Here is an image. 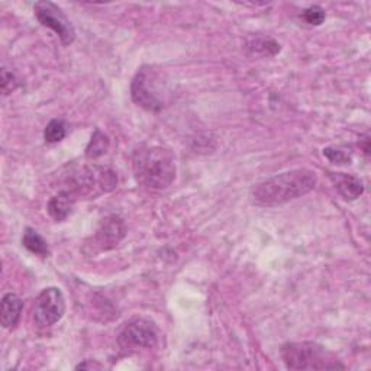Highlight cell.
Returning a JSON list of instances; mask_svg holds the SVG:
<instances>
[{
    "label": "cell",
    "mask_w": 371,
    "mask_h": 371,
    "mask_svg": "<svg viewBox=\"0 0 371 371\" xmlns=\"http://www.w3.org/2000/svg\"><path fill=\"white\" fill-rule=\"evenodd\" d=\"M317 183L316 172L310 168H293L270 177L251 190V202L263 208H275L308 194Z\"/></svg>",
    "instance_id": "obj_1"
},
{
    "label": "cell",
    "mask_w": 371,
    "mask_h": 371,
    "mask_svg": "<svg viewBox=\"0 0 371 371\" xmlns=\"http://www.w3.org/2000/svg\"><path fill=\"white\" fill-rule=\"evenodd\" d=\"M132 168L138 183L163 190L176 179V161L170 150L163 146H139L132 156Z\"/></svg>",
    "instance_id": "obj_2"
},
{
    "label": "cell",
    "mask_w": 371,
    "mask_h": 371,
    "mask_svg": "<svg viewBox=\"0 0 371 371\" xmlns=\"http://www.w3.org/2000/svg\"><path fill=\"white\" fill-rule=\"evenodd\" d=\"M282 358L289 370L313 371V370H344L341 360L316 342H287L282 347Z\"/></svg>",
    "instance_id": "obj_3"
},
{
    "label": "cell",
    "mask_w": 371,
    "mask_h": 371,
    "mask_svg": "<svg viewBox=\"0 0 371 371\" xmlns=\"http://www.w3.org/2000/svg\"><path fill=\"white\" fill-rule=\"evenodd\" d=\"M132 101L145 111L160 112L167 102V82L164 74L153 67H142L131 84Z\"/></svg>",
    "instance_id": "obj_4"
},
{
    "label": "cell",
    "mask_w": 371,
    "mask_h": 371,
    "mask_svg": "<svg viewBox=\"0 0 371 371\" xmlns=\"http://www.w3.org/2000/svg\"><path fill=\"white\" fill-rule=\"evenodd\" d=\"M158 341V331L151 319L135 317L119 334L118 344L122 350L154 348Z\"/></svg>",
    "instance_id": "obj_5"
},
{
    "label": "cell",
    "mask_w": 371,
    "mask_h": 371,
    "mask_svg": "<svg viewBox=\"0 0 371 371\" xmlns=\"http://www.w3.org/2000/svg\"><path fill=\"white\" fill-rule=\"evenodd\" d=\"M65 313V299L58 287L44 289L35 301L34 322L39 328H48L57 324Z\"/></svg>",
    "instance_id": "obj_6"
},
{
    "label": "cell",
    "mask_w": 371,
    "mask_h": 371,
    "mask_svg": "<svg viewBox=\"0 0 371 371\" xmlns=\"http://www.w3.org/2000/svg\"><path fill=\"white\" fill-rule=\"evenodd\" d=\"M37 19L44 25V27L53 30L64 45H70L76 39V31L68 18L64 15L61 8L56 4L42 0V2L35 4L34 6Z\"/></svg>",
    "instance_id": "obj_7"
},
{
    "label": "cell",
    "mask_w": 371,
    "mask_h": 371,
    "mask_svg": "<svg viewBox=\"0 0 371 371\" xmlns=\"http://www.w3.org/2000/svg\"><path fill=\"white\" fill-rule=\"evenodd\" d=\"M127 237V225L118 215H109L102 220L101 227L97 228L94 234V246H97L101 251L113 250L120 241Z\"/></svg>",
    "instance_id": "obj_8"
},
{
    "label": "cell",
    "mask_w": 371,
    "mask_h": 371,
    "mask_svg": "<svg viewBox=\"0 0 371 371\" xmlns=\"http://www.w3.org/2000/svg\"><path fill=\"white\" fill-rule=\"evenodd\" d=\"M329 179L332 180L335 189L345 201H356L364 193L363 182L353 175H345V172H329Z\"/></svg>",
    "instance_id": "obj_9"
},
{
    "label": "cell",
    "mask_w": 371,
    "mask_h": 371,
    "mask_svg": "<svg viewBox=\"0 0 371 371\" xmlns=\"http://www.w3.org/2000/svg\"><path fill=\"white\" fill-rule=\"evenodd\" d=\"M23 309V302L15 293H8L4 296L2 305H0V322L5 329H12L19 322V317Z\"/></svg>",
    "instance_id": "obj_10"
},
{
    "label": "cell",
    "mask_w": 371,
    "mask_h": 371,
    "mask_svg": "<svg viewBox=\"0 0 371 371\" xmlns=\"http://www.w3.org/2000/svg\"><path fill=\"white\" fill-rule=\"evenodd\" d=\"M74 201H76V197H74L73 191H60L58 194L53 196L51 199L48 202V213L51 216L54 220L61 222L64 219H67V216L70 215L73 206H74Z\"/></svg>",
    "instance_id": "obj_11"
},
{
    "label": "cell",
    "mask_w": 371,
    "mask_h": 371,
    "mask_svg": "<svg viewBox=\"0 0 371 371\" xmlns=\"http://www.w3.org/2000/svg\"><path fill=\"white\" fill-rule=\"evenodd\" d=\"M22 244H23L25 249H27L28 251H31L35 256L48 257V254H49V249H48L46 241L32 228L25 229L23 237H22Z\"/></svg>",
    "instance_id": "obj_12"
},
{
    "label": "cell",
    "mask_w": 371,
    "mask_h": 371,
    "mask_svg": "<svg viewBox=\"0 0 371 371\" xmlns=\"http://www.w3.org/2000/svg\"><path fill=\"white\" fill-rule=\"evenodd\" d=\"M109 145L111 142L108 135H105L101 130H96L86 148V157L90 160H96L99 157L105 156L109 150Z\"/></svg>",
    "instance_id": "obj_13"
},
{
    "label": "cell",
    "mask_w": 371,
    "mask_h": 371,
    "mask_svg": "<svg viewBox=\"0 0 371 371\" xmlns=\"http://www.w3.org/2000/svg\"><path fill=\"white\" fill-rule=\"evenodd\" d=\"M249 48L254 54L276 56L280 51V45L271 38H256L249 44Z\"/></svg>",
    "instance_id": "obj_14"
},
{
    "label": "cell",
    "mask_w": 371,
    "mask_h": 371,
    "mask_svg": "<svg viewBox=\"0 0 371 371\" xmlns=\"http://www.w3.org/2000/svg\"><path fill=\"white\" fill-rule=\"evenodd\" d=\"M324 156L332 163V164H351L353 154L351 150L347 146H327L324 148Z\"/></svg>",
    "instance_id": "obj_15"
},
{
    "label": "cell",
    "mask_w": 371,
    "mask_h": 371,
    "mask_svg": "<svg viewBox=\"0 0 371 371\" xmlns=\"http://www.w3.org/2000/svg\"><path fill=\"white\" fill-rule=\"evenodd\" d=\"M67 130H65V123L60 119H53L48 123L44 131V139L48 144H56L60 142L65 138Z\"/></svg>",
    "instance_id": "obj_16"
},
{
    "label": "cell",
    "mask_w": 371,
    "mask_h": 371,
    "mask_svg": "<svg viewBox=\"0 0 371 371\" xmlns=\"http://www.w3.org/2000/svg\"><path fill=\"white\" fill-rule=\"evenodd\" d=\"M97 182H99V184H101L102 190L111 191V190H113L118 186V176L115 175L112 170L105 168V170H102L101 172H99Z\"/></svg>",
    "instance_id": "obj_17"
},
{
    "label": "cell",
    "mask_w": 371,
    "mask_h": 371,
    "mask_svg": "<svg viewBox=\"0 0 371 371\" xmlns=\"http://www.w3.org/2000/svg\"><path fill=\"white\" fill-rule=\"evenodd\" d=\"M303 18H305V20H306L308 23L315 25V27H319V25H322V23H324V20H325V18H327V13H325V11H324L322 8L315 5V6H310V8H308V9L305 11Z\"/></svg>",
    "instance_id": "obj_18"
},
{
    "label": "cell",
    "mask_w": 371,
    "mask_h": 371,
    "mask_svg": "<svg viewBox=\"0 0 371 371\" xmlns=\"http://www.w3.org/2000/svg\"><path fill=\"white\" fill-rule=\"evenodd\" d=\"M18 86V80L16 77L13 76L12 73H9L6 68H2V90H4V94H9L12 93Z\"/></svg>",
    "instance_id": "obj_19"
},
{
    "label": "cell",
    "mask_w": 371,
    "mask_h": 371,
    "mask_svg": "<svg viewBox=\"0 0 371 371\" xmlns=\"http://www.w3.org/2000/svg\"><path fill=\"white\" fill-rule=\"evenodd\" d=\"M93 368L101 370V368H103V367H102L101 364H99V363L93 361V360H86L84 363H80V364L76 367V370H93Z\"/></svg>",
    "instance_id": "obj_20"
},
{
    "label": "cell",
    "mask_w": 371,
    "mask_h": 371,
    "mask_svg": "<svg viewBox=\"0 0 371 371\" xmlns=\"http://www.w3.org/2000/svg\"><path fill=\"white\" fill-rule=\"evenodd\" d=\"M363 150H364L365 154L370 153V139H368V137H364V139H363Z\"/></svg>",
    "instance_id": "obj_21"
}]
</instances>
